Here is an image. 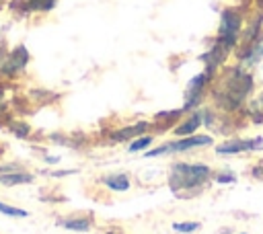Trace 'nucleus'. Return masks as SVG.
Wrapping results in <instances>:
<instances>
[{"label":"nucleus","instance_id":"7","mask_svg":"<svg viewBox=\"0 0 263 234\" xmlns=\"http://www.w3.org/2000/svg\"><path fill=\"white\" fill-rule=\"evenodd\" d=\"M201 123H203V121H201V113H191V117H189L185 123H181V125L175 129V133H177V135H183V138L193 135V131H195Z\"/></svg>","mask_w":263,"mask_h":234},{"label":"nucleus","instance_id":"6","mask_svg":"<svg viewBox=\"0 0 263 234\" xmlns=\"http://www.w3.org/2000/svg\"><path fill=\"white\" fill-rule=\"evenodd\" d=\"M27 60H29L27 49H25V47H16V49L6 57V62H4V74H14L16 70L25 68Z\"/></svg>","mask_w":263,"mask_h":234},{"label":"nucleus","instance_id":"3","mask_svg":"<svg viewBox=\"0 0 263 234\" xmlns=\"http://www.w3.org/2000/svg\"><path fill=\"white\" fill-rule=\"evenodd\" d=\"M240 33V14L236 10H224L222 18H220V41L218 45H222L224 49H232L236 45Z\"/></svg>","mask_w":263,"mask_h":234},{"label":"nucleus","instance_id":"11","mask_svg":"<svg viewBox=\"0 0 263 234\" xmlns=\"http://www.w3.org/2000/svg\"><path fill=\"white\" fill-rule=\"evenodd\" d=\"M146 129H148V123H146V121H140V123H136L134 127H125V129H119V131H115V133H113V138H115V140H129L132 135L144 133Z\"/></svg>","mask_w":263,"mask_h":234},{"label":"nucleus","instance_id":"10","mask_svg":"<svg viewBox=\"0 0 263 234\" xmlns=\"http://www.w3.org/2000/svg\"><path fill=\"white\" fill-rule=\"evenodd\" d=\"M60 226H64L66 230H76V232H86L90 228V220L88 218H68L62 220Z\"/></svg>","mask_w":263,"mask_h":234},{"label":"nucleus","instance_id":"2","mask_svg":"<svg viewBox=\"0 0 263 234\" xmlns=\"http://www.w3.org/2000/svg\"><path fill=\"white\" fill-rule=\"evenodd\" d=\"M212 144H214L212 135H187L183 140L168 142L160 148L148 150L146 156L152 158V156H162V154H171V152H187V150H193V148H199V146H212Z\"/></svg>","mask_w":263,"mask_h":234},{"label":"nucleus","instance_id":"18","mask_svg":"<svg viewBox=\"0 0 263 234\" xmlns=\"http://www.w3.org/2000/svg\"><path fill=\"white\" fill-rule=\"evenodd\" d=\"M259 172H263V166L261 168H253V174H259Z\"/></svg>","mask_w":263,"mask_h":234},{"label":"nucleus","instance_id":"14","mask_svg":"<svg viewBox=\"0 0 263 234\" xmlns=\"http://www.w3.org/2000/svg\"><path fill=\"white\" fill-rule=\"evenodd\" d=\"M173 230L183 232V234H189V232L199 230V222H175L173 224Z\"/></svg>","mask_w":263,"mask_h":234},{"label":"nucleus","instance_id":"16","mask_svg":"<svg viewBox=\"0 0 263 234\" xmlns=\"http://www.w3.org/2000/svg\"><path fill=\"white\" fill-rule=\"evenodd\" d=\"M216 181H218V183H234V177H232V174H218Z\"/></svg>","mask_w":263,"mask_h":234},{"label":"nucleus","instance_id":"1","mask_svg":"<svg viewBox=\"0 0 263 234\" xmlns=\"http://www.w3.org/2000/svg\"><path fill=\"white\" fill-rule=\"evenodd\" d=\"M210 179V166L205 164H187L179 162L171 168V189L183 191V189H197Z\"/></svg>","mask_w":263,"mask_h":234},{"label":"nucleus","instance_id":"8","mask_svg":"<svg viewBox=\"0 0 263 234\" xmlns=\"http://www.w3.org/2000/svg\"><path fill=\"white\" fill-rule=\"evenodd\" d=\"M105 185L111 191H127L129 189V179L125 174H109V177H105Z\"/></svg>","mask_w":263,"mask_h":234},{"label":"nucleus","instance_id":"4","mask_svg":"<svg viewBox=\"0 0 263 234\" xmlns=\"http://www.w3.org/2000/svg\"><path fill=\"white\" fill-rule=\"evenodd\" d=\"M208 72H203V74H197L191 82H189V86H187V103H185V109H193L197 103H201V99H203V86H205V82H208Z\"/></svg>","mask_w":263,"mask_h":234},{"label":"nucleus","instance_id":"17","mask_svg":"<svg viewBox=\"0 0 263 234\" xmlns=\"http://www.w3.org/2000/svg\"><path fill=\"white\" fill-rule=\"evenodd\" d=\"M53 177H66V174H74V170H58V172H51Z\"/></svg>","mask_w":263,"mask_h":234},{"label":"nucleus","instance_id":"9","mask_svg":"<svg viewBox=\"0 0 263 234\" xmlns=\"http://www.w3.org/2000/svg\"><path fill=\"white\" fill-rule=\"evenodd\" d=\"M33 174L29 172H8V174H0V183L2 185H23V183H31Z\"/></svg>","mask_w":263,"mask_h":234},{"label":"nucleus","instance_id":"15","mask_svg":"<svg viewBox=\"0 0 263 234\" xmlns=\"http://www.w3.org/2000/svg\"><path fill=\"white\" fill-rule=\"evenodd\" d=\"M150 144H152V135H142V138L134 140L127 150H129V152H140V150H144V148L150 146Z\"/></svg>","mask_w":263,"mask_h":234},{"label":"nucleus","instance_id":"13","mask_svg":"<svg viewBox=\"0 0 263 234\" xmlns=\"http://www.w3.org/2000/svg\"><path fill=\"white\" fill-rule=\"evenodd\" d=\"M0 213L10 216V218H27L29 216V211L18 209V207H12V205H6V203H0Z\"/></svg>","mask_w":263,"mask_h":234},{"label":"nucleus","instance_id":"12","mask_svg":"<svg viewBox=\"0 0 263 234\" xmlns=\"http://www.w3.org/2000/svg\"><path fill=\"white\" fill-rule=\"evenodd\" d=\"M55 4V0H27V6L23 8V12H31V10H51Z\"/></svg>","mask_w":263,"mask_h":234},{"label":"nucleus","instance_id":"5","mask_svg":"<svg viewBox=\"0 0 263 234\" xmlns=\"http://www.w3.org/2000/svg\"><path fill=\"white\" fill-rule=\"evenodd\" d=\"M261 144H263L261 138H257V140H234V142L218 146L216 152L218 154H238V152H247V150H259V148H263Z\"/></svg>","mask_w":263,"mask_h":234}]
</instances>
